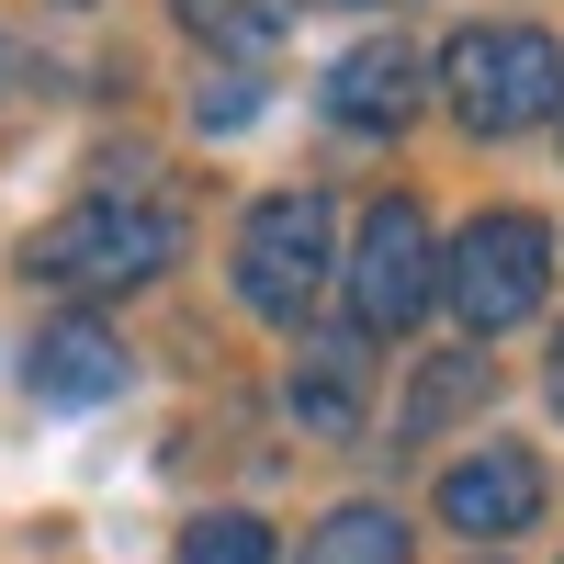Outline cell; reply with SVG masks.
Masks as SVG:
<instances>
[{"label": "cell", "instance_id": "6da1fadb", "mask_svg": "<svg viewBox=\"0 0 564 564\" xmlns=\"http://www.w3.org/2000/svg\"><path fill=\"white\" fill-rule=\"evenodd\" d=\"M441 90L475 135H520L564 102V45L542 23H475V34L441 45Z\"/></svg>", "mask_w": 564, "mask_h": 564}, {"label": "cell", "instance_id": "7a4b0ae2", "mask_svg": "<svg viewBox=\"0 0 564 564\" xmlns=\"http://www.w3.org/2000/svg\"><path fill=\"white\" fill-rule=\"evenodd\" d=\"M170 249H181V226H170L159 204L102 193V204H79V215H57V226H34L23 271H34V282H68V294H124V282H148Z\"/></svg>", "mask_w": 564, "mask_h": 564}, {"label": "cell", "instance_id": "3957f363", "mask_svg": "<svg viewBox=\"0 0 564 564\" xmlns=\"http://www.w3.org/2000/svg\"><path fill=\"white\" fill-rule=\"evenodd\" d=\"M542 282H553V226H542V215H475V226L441 249V294H452V316L475 327V339L520 327V316L542 305Z\"/></svg>", "mask_w": 564, "mask_h": 564}, {"label": "cell", "instance_id": "277c9868", "mask_svg": "<svg viewBox=\"0 0 564 564\" xmlns=\"http://www.w3.org/2000/svg\"><path fill=\"white\" fill-rule=\"evenodd\" d=\"M339 282H350V327H361V339L417 327V316H430V294H441V238H430V215H417L406 193L372 204L361 238H350V260H339Z\"/></svg>", "mask_w": 564, "mask_h": 564}, {"label": "cell", "instance_id": "5b68a950", "mask_svg": "<svg viewBox=\"0 0 564 564\" xmlns=\"http://www.w3.org/2000/svg\"><path fill=\"white\" fill-rule=\"evenodd\" d=\"M339 271V226H327L316 193H271L249 226H238V294L271 316V327H305V305L327 294Z\"/></svg>", "mask_w": 564, "mask_h": 564}, {"label": "cell", "instance_id": "8992f818", "mask_svg": "<svg viewBox=\"0 0 564 564\" xmlns=\"http://www.w3.org/2000/svg\"><path fill=\"white\" fill-rule=\"evenodd\" d=\"M441 520H452V531H475V542H497V531H531V520H542V463H531L520 441L463 452L452 475H441Z\"/></svg>", "mask_w": 564, "mask_h": 564}, {"label": "cell", "instance_id": "52a82bcc", "mask_svg": "<svg viewBox=\"0 0 564 564\" xmlns=\"http://www.w3.org/2000/svg\"><path fill=\"white\" fill-rule=\"evenodd\" d=\"M23 372H34L45 406H102V395H124V339H113V327H90V316H57V327L34 339Z\"/></svg>", "mask_w": 564, "mask_h": 564}, {"label": "cell", "instance_id": "ba28073f", "mask_svg": "<svg viewBox=\"0 0 564 564\" xmlns=\"http://www.w3.org/2000/svg\"><path fill=\"white\" fill-rule=\"evenodd\" d=\"M327 113H339V124H372V135L406 124V113H417V57H406V45H350V57L327 68Z\"/></svg>", "mask_w": 564, "mask_h": 564}, {"label": "cell", "instance_id": "9c48e42d", "mask_svg": "<svg viewBox=\"0 0 564 564\" xmlns=\"http://www.w3.org/2000/svg\"><path fill=\"white\" fill-rule=\"evenodd\" d=\"M361 384H372L361 327H350V339H316V350L294 361V417H305L316 441H350V430H361Z\"/></svg>", "mask_w": 564, "mask_h": 564}, {"label": "cell", "instance_id": "30bf717a", "mask_svg": "<svg viewBox=\"0 0 564 564\" xmlns=\"http://www.w3.org/2000/svg\"><path fill=\"white\" fill-rule=\"evenodd\" d=\"M181 23L204 45H226V57H271L282 23H294V0H181Z\"/></svg>", "mask_w": 564, "mask_h": 564}, {"label": "cell", "instance_id": "8fae6325", "mask_svg": "<svg viewBox=\"0 0 564 564\" xmlns=\"http://www.w3.org/2000/svg\"><path fill=\"white\" fill-rule=\"evenodd\" d=\"M305 564H406V531H395V508H339V520L305 531Z\"/></svg>", "mask_w": 564, "mask_h": 564}, {"label": "cell", "instance_id": "7c38bea8", "mask_svg": "<svg viewBox=\"0 0 564 564\" xmlns=\"http://www.w3.org/2000/svg\"><path fill=\"white\" fill-rule=\"evenodd\" d=\"M181 564H271V531L226 508V520H193V531H181Z\"/></svg>", "mask_w": 564, "mask_h": 564}, {"label": "cell", "instance_id": "4fadbf2b", "mask_svg": "<svg viewBox=\"0 0 564 564\" xmlns=\"http://www.w3.org/2000/svg\"><path fill=\"white\" fill-rule=\"evenodd\" d=\"M486 384H497V372H486V350H463V361H441L430 384H417V406H406V430H441V417H452V406H475Z\"/></svg>", "mask_w": 564, "mask_h": 564}, {"label": "cell", "instance_id": "5bb4252c", "mask_svg": "<svg viewBox=\"0 0 564 564\" xmlns=\"http://www.w3.org/2000/svg\"><path fill=\"white\" fill-rule=\"evenodd\" d=\"M249 102H260L249 79H215V90H204V124H249Z\"/></svg>", "mask_w": 564, "mask_h": 564}, {"label": "cell", "instance_id": "9a60e30c", "mask_svg": "<svg viewBox=\"0 0 564 564\" xmlns=\"http://www.w3.org/2000/svg\"><path fill=\"white\" fill-rule=\"evenodd\" d=\"M553 406H564V350H553Z\"/></svg>", "mask_w": 564, "mask_h": 564}, {"label": "cell", "instance_id": "2e32d148", "mask_svg": "<svg viewBox=\"0 0 564 564\" xmlns=\"http://www.w3.org/2000/svg\"><path fill=\"white\" fill-rule=\"evenodd\" d=\"M553 113H564V102H553Z\"/></svg>", "mask_w": 564, "mask_h": 564}]
</instances>
